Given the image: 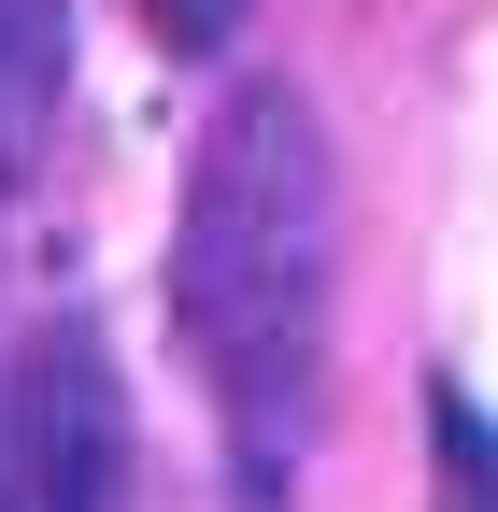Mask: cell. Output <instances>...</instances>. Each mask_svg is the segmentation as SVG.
I'll list each match as a JSON object with an SVG mask.
<instances>
[{
    "instance_id": "cell-1",
    "label": "cell",
    "mask_w": 498,
    "mask_h": 512,
    "mask_svg": "<svg viewBox=\"0 0 498 512\" xmlns=\"http://www.w3.org/2000/svg\"><path fill=\"white\" fill-rule=\"evenodd\" d=\"M328 128L299 86H242L200 157H185V228H171V313L185 356L214 370V399L242 413V441H285L299 384H314V328H328Z\"/></svg>"
},
{
    "instance_id": "cell-2",
    "label": "cell",
    "mask_w": 498,
    "mask_h": 512,
    "mask_svg": "<svg viewBox=\"0 0 498 512\" xmlns=\"http://www.w3.org/2000/svg\"><path fill=\"white\" fill-rule=\"evenodd\" d=\"M129 384L86 328H29L0 384V512H129Z\"/></svg>"
},
{
    "instance_id": "cell-3",
    "label": "cell",
    "mask_w": 498,
    "mask_h": 512,
    "mask_svg": "<svg viewBox=\"0 0 498 512\" xmlns=\"http://www.w3.org/2000/svg\"><path fill=\"white\" fill-rule=\"evenodd\" d=\"M57 100H72V0H0V185L43 171Z\"/></svg>"
},
{
    "instance_id": "cell-4",
    "label": "cell",
    "mask_w": 498,
    "mask_h": 512,
    "mask_svg": "<svg viewBox=\"0 0 498 512\" xmlns=\"http://www.w3.org/2000/svg\"><path fill=\"white\" fill-rule=\"evenodd\" d=\"M427 441H442V498H456V512H498V427L456 399V384L427 399Z\"/></svg>"
},
{
    "instance_id": "cell-5",
    "label": "cell",
    "mask_w": 498,
    "mask_h": 512,
    "mask_svg": "<svg viewBox=\"0 0 498 512\" xmlns=\"http://www.w3.org/2000/svg\"><path fill=\"white\" fill-rule=\"evenodd\" d=\"M242 15H257V0H143V29H157L171 57H214V43H228Z\"/></svg>"
}]
</instances>
